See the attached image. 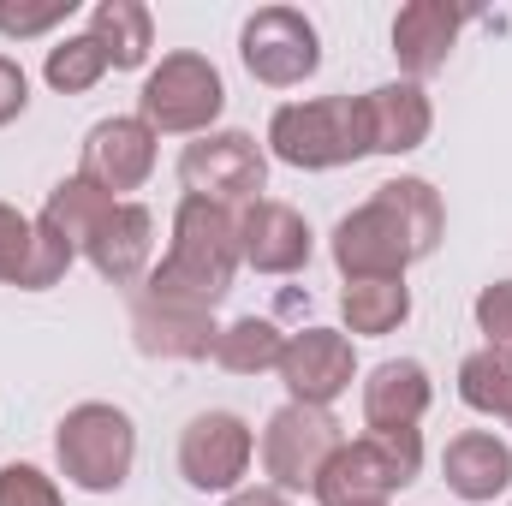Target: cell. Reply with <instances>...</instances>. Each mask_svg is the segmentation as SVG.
I'll return each mask as SVG.
<instances>
[{
    "label": "cell",
    "mask_w": 512,
    "mask_h": 506,
    "mask_svg": "<svg viewBox=\"0 0 512 506\" xmlns=\"http://www.w3.org/2000/svg\"><path fill=\"white\" fill-rule=\"evenodd\" d=\"M340 316H346V334H364V340L399 334L411 316V286L405 280H346Z\"/></svg>",
    "instance_id": "cell-22"
},
{
    "label": "cell",
    "mask_w": 512,
    "mask_h": 506,
    "mask_svg": "<svg viewBox=\"0 0 512 506\" xmlns=\"http://www.w3.org/2000/svg\"><path fill=\"white\" fill-rule=\"evenodd\" d=\"M364 126H370V155H411L429 143L435 108L423 96V84H376L364 90Z\"/></svg>",
    "instance_id": "cell-18"
},
{
    "label": "cell",
    "mask_w": 512,
    "mask_h": 506,
    "mask_svg": "<svg viewBox=\"0 0 512 506\" xmlns=\"http://www.w3.org/2000/svg\"><path fill=\"white\" fill-rule=\"evenodd\" d=\"M108 215H114V197L72 173V179H60V185L48 191V203H42V215H36V221H42V227H54L72 251L84 256V251H90V239L102 233V221H108Z\"/></svg>",
    "instance_id": "cell-21"
},
{
    "label": "cell",
    "mask_w": 512,
    "mask_h": 506,
    "mask_svg": "<svg viewBox=\"0 0 512 506\" xmlns=\"http://www.w3.org/2000/svg\"><path fill=\"white\" fill-rule=\"evenodd\" d=\"M90 36L102 42L114 72H143L149 54H155V12L143 0H96Z\"/></svg>",
    "instance_id": "cell-20"
},
{
    "label": "cell",
    "mask_w": 512,
    "mask_h": 506,
    "mask_svg": "<svg viewBox=\"0 0 512 506\" xmlns=\"http://www.w3.org/2000/svg\"><path fill=\"white\" fill-rule=\"evenodd\" d=\"M328 251H334L340 280H405V268L423 262L417 245H411V233H405V221H399V209L387 203L382 191L334 221Z\"/></svg>",
    "instance_id": "cell-9"
},
{
    "label": "cell",
    "mask_w": 512,
    "mask_h": 506,
    "mask_svg": "<svg viewBox=\"0 0 512 506\" xmlns=\"http://www.w3.org/2000/svg\"><path fill=\"white\" fill-rule=\"evenodd\" d=\"M54 459L60 477L84 495H114L126 489L131 465H137V423L131 411L108 405V399H84L60 417L54 429Z\"/></svg>",
    "instance_id": "cell-3"
},
{
    "label": "cell",
    "mask_w": 512,
    "mask_h": 506,
    "mask_svg": "<svg viewBox=\"0 0 512 506\" xmlns=\"http://www.w3.org/2000/svg\"><path fill=\"white\" fill-rule=\"evenodd\" d=\"M131 340H137L143 358L203 364V358H215L221 322H215V310H197V304H173V298L137 292V298H131Z\"/></svg>",
    "instance_id": "cell-13"
},
{
    "label": "cell",
    "mask_w": 512,
    "mask_h": 506,
    "mask_svg": "<svg viewBox=\"0 0 512 506\" xmlns=\"http://www.w3.org/2000/svg\"><path fill=\"white\" fill-rule=\"evenodd\" d=\"M72 12H78V0H0V36L6 42H30V36L60 30Z\"/></svg>",
    "instance_id": "cell-27"
},
{
    "label": "cell",
    "mask_w": 512,
    "mask_h": 506,
    "mask_svg": "<svg viewBox=\"0 0 512 506\" xmlns=\"http://www.w3.org/2000/svg\"><path fill=\"white\" fill-rule=\"evenodd\" d=\"M24 108H30V78H24V66L12 54H0V131L12 126Z\"/></svg>",
    "instance_id": "cell-32"
},
{
    "label": "cell",
    "mask_w": 512,
    "mask_h": 506,
    "mask_svg": "<svg viewBox=\"0 0 512 506\" xmlns=\"http://www.w3.org/2000/svg\"><path fill=\"white\" fill-rule=\"evenodd\" d=\"M84 256L108 286H143L155 268V215L143 203H114V215L102 221Z\"/></svg>",
    "instance_id": "cell-17"
},
{
    "label": "cell",
    "mask_w": 512,
    "mask_h": 506,
    "mask_svg": "<svg viewBox=\"0 0 512 506\" xmlns=\"http://www.w3.org/2000/svg\"><path fill=\"white\" fill-rule=\"evenodd\" d=\"M435 405V381L417 358H382L364 376V429H417Z\"/></svg>",
    "instance_id": "cell-19"
},
{
    "label": "cell",
    "mask_w": 512,
    "mask_h": 506,
    "mask_svg": "<svg viewBox=\"0 0 512 506\" xmlns=\"http://www.w3.org/2000/svg\"><path fill=\"white\" fill-rule=\"evenodd\" d=\"M310 251H316V233L292 203L262 197L251 209H239V256H245V268L280 280V274H298L310 262Z\"/></svg>",
    "instance_id": "cell-14"
},
{
    "label": "cell",
    "mask_w": 512,
    "mask_h": 506,
    "mask_svg": "<svg viewBox=\"0 0 512 506\" xmlns=\"http://www.w3.org/2000/svg\"><path fill=\"white\" fill-rule=\"evenodd\" d=\"M441 477L465 506H489L512 489V447L495 429H465L441 453Z\"/></svg>",
    "instance_id": "cell-16"
},
{
    "label": "cell",
    "mask_w": 512,
    "mask_h": 506,
    "mask_svg": "<svg viewBox=\"0 0 512 506\" xmlns=\"http://www.w3.org/2000/svg\"><path fill=\"white\" fill-rule=\"evenodd\" d=\"M459 30H465V6H447V0H411V6H399L393 12V60L405 72V84H423V78L447 72Z\"/></svg>",
    "instance_id": "cell-15"
},
{
    "label": "cell",
    "mask_w": 512,
    "mask_h": 506,
    "mask_svg": "<svg viewBox=\"0 0 512 506\" xmlns=\"http://www.w3.org/2000/svg\"><path fill=\"white\" fill-rule=\"evenodd\" d=\"M280 352H286V334L268 322V316H239L221 328L215 340V364L227 376H262V370H280Z\"/></svg>",
    "instance_id": "cell-23"
},
{
    "label": "cell",
    "mask_w": 512,
    "mask_h": 506,
    "mask_svg": "<svg viewBox=\"0 0 512 506\" xmlns=\"http://www.w3.org/2000/svg\"><path fill=\"white\" fill-rule=\"evenodd\" d=\"M274 376H280L292 405L334 411V399L358 381V352L340 328H298V334H286V352H280Z\"/></svg>",
    "instance_id": "cell-12"
},
{
    "label": "cell",
    "mask_w": 512,
    "mask_h": 506,
    "mask_svg": "<svg viewBox=\"0 0 512 506\" xmlns=\"http://www.w3.org/2000/svg\"><path fill=\"white\" fill-rule=\"evenodd\" d=\"M155 131L143 126L137 114H114V120H96L78 143V179H90L96 191H108L114 203H131V191L149 185L155 173Z\"/></svg>",
    "instance_id": "cell-11"
},
{
    "label": "cell",
    "mask_w": 512,
    "mask_h": 506,
    "mask_svg": "<svg viewBox=\"0 0 512 506\" xmlns=\"http://www.w3.org/2000/svg\"><path fill=\"white\" fill-rule=\"evenodd\" d=\"M221 506H292V495H280V489H239V495H227Z\"/></svg>",
    "instance_id": "cell-33"
},
{
    "label": "cell",
    "mask_w": 512,
    "mask_h": 506,
    "mask_svg": "<svg viewBox=\"0 0 512 506\" xmlns=\"http://www.w3.org/2000/svg\"><path fill=\"white\" fill-rule=\"evenodd\" d=\"M417 471H423V435L417 429H364V435L340 441V453L328 459V471L316 483V501H393L399 489L417 483Z\"/></svg>",
    "instance_id": "cell-5"
},
{
    "label": "cell",
    "mask_w": 512,
    "mask_h": 506,
    "mask_svg": "<svg viewBox=\"0 0 512 506\" xmlns=\"http://www.w3.org/2000/svg\"><path fill=\"white\" fill-rule=\"evenodd\" d=\"M256 435L239 411H197L179 429V477L197 495H239L251 471Z\"/></svg>",
    "instance_id": "cell-10"
},
{
    "label": "cell",
    "mask_w": 512,
    "mask_h": 506,
    "mask_svg": "<svg viewBox=\"0 0 512 506\" xmlns=\"http://www.w3.org/2000/svg\"><path fill=\"white\" fill-rule=\"evenodd\" d=\"M239 60L256 84L298 90L304 78L322 72V36L298 6H256L239 30Z\"/></svg>",
    "instance_id": "cell-8"
},
{
    "label": "cell",
    "mask_w": 512,
    "mask_h": 506,
    "mask_svg": "<svg viewBox=\"0 0 512 506\" xmlns=\"http://www.w3.org/2000/svg\"><path fill=\"white\" fill-rule=\"evenodd\" d=\"M239 268H245V256H239V209H221V203H203V197H179L173 245L149 268V280L137 292L215 310L233 292Z\"/></svg>",
    "instance_id": "cell-1"
},
{
    "label": "cell",
    "mask_w": 512,
    "mask_h": 506,
    "mask_svg": "<svg viewBox=\"0 0 512 506\" xmlns=\"http://www.w3.org/2000/svg\"><path fill=\"white\" fill-rule=\"evenodd\" d=\"M352 506H387V501H352Z\"/></svg>",
    "instance_id": "cell-35"
},
{
    "label": "cell",
    "mask_w": 512,
    "mask_h": 506,
    "mask_svg": "<svg viewBox=\"0 0 512 506\" xmlns=\"http://www.w3.org/2000/svg\"><path fill=\"white\" fill-rule=\"evenodd\" d=\"M72 262H78V251H72L54 227H42V221H36V245H30V262H24L18 292H48V286H60Z\"/></svg>",
    "instance_id": "cell-28"
},
{
    "label": "cell",
    "mask_w": 512,
    "mask_h": 506,
    "mask_svg": "<svg viewBox=\"0 0 512 506\" xmlns=\"http://www.w3.org/2000/svg\"><path fill=\"white\" fill-rule=\"evenodd\" d=\"M179 185H185V197H203L221 209H251L268 191V155L251 131H203L179 149Z\"/></svg>",
    "instance_id": "cell-7"
},
{
    "label": "cell",
    "mask_w": 512,
    "mask_h": 506,
    "mask_svg": "<svg viewBox=\"0 0 512 506\" xmlns=\"http://www.w3.org/2000/svg\"><path fill=\"white\" fill-rule=\"evenodd\" d=\"M221 108H227L221 66L197 48H173V54H161V66L143 72L137 120L155 137H203V131H215Z\"/></svg>",
    "instance_id": "cell-4"
},
{
    "label": "cell",
    "mask_w": 512,
    "mask_h": 506,
    "mask_svg": "<svg viewBox=\"0 0 512 506\" xmlns=\"http://www.w3.org/2000/svg\"><path fill=\"white\" fill-rule=\"evenodd\" d=\"M501 423H507V429H512V399H507V417H501Z\"/></svg>",
    "instance_id": "cell-34"
},
{
    "label": "cell",
    "mask_w": 512,
    "mask_h": 506,
    "mask_svg": "<svg viewBox=\"0 0 512 506\" xmlns=\"http://www.w3.org/2000/svg\"><path fill=\"white\" fill-rule=\"evenodd\" d=\"M459 399L477 411V417H507V399H512V352H471L459 364Z\"/></svg>",
    "instance_id": "cell-26"
},
{
    "label": "cell",
    "mask_w": 512,
    "mask_h": 506,
    "mask_svg": "<svg viewBox=\"0 0 512 506\" xmlns=\"http://www.w3.org/2000/svg\"><path fill=\"white\" fill-rule=\"evenodd\" d=\"M30 245H36V221L18 215L12 203H0V286H18L24 280Z\"/></svg>",
    "instance_id": "cell-29"
},
{
    "label": "cell",
    "mask_w": 512,
    "mask_h": 506,
    "mask_svg": "<svg viewBox=\"0 0 512 506\" xmlns=\"http://www.w3.org/2000/svg\"><path fill=\"white\" fill-rule=\"evenodd\" d=\"M387 203L399 209V221H405V233H411V245L417 256H435L441 251V239H447V209H441V191L429 185V179H417V173H399V179H387L376 185Z\"/></svg>",
    "instance_id": "cell-24"
},
{
    "label": "cell",
    "mask_w": 512,
    "mask_h": 506,
    "mask_svg": "<svg viewBox=\"0 0 512 506\" xmlns=\"http://www.w3.org/2000/svg\"><path fill=\"white\" fill-rule=\"evenodd\" d=\"M268 155L298 167V173H334L370 155V126H364V96H310L286 102L268 120Z\"/></svg>",
    "instance_id": "cell-2"
},
{
    "label": "cell",
    "mask_w": 512,
    "mask_h": 506,
    "mask_svg": "<svg viewBox=\"0 0 512 506\" xmlns=\"http://www.w3.org/2000/svg\"><path fill=\"white\" fill-rule=\"evenodd\" d=\"M108 72H114V66H108L102 42H96L90 30H84V36L54 42V48H48V60H42V78H48V90H60V96H84V90H96Z\"/></svg>",
    "instance_id": "cell-25"
},
{
    "label": "cell",
    "mask_w": 512,
    "mask_h": 506,
    "mask_svg": "<svg viewBox=\"0 0 512 506\" xmlns=\"http://www.w3.org/2000/svg\"><path fill=\"white\" fill-rule=\"evenodd\" d=\"M0 506H66V495L36 465H0Z\"/></svg>",
    "instance_id": "cell-30"
},
{
    "label": "cell",
    "mask_w": 512,
    "mask_h": 506,
    "mask_svg": "<svg viewBox=\"0 0 512 506\" xmlns=\"http://www.w3.org/2000/svg\"><path fill=\"white\" fill-rule=\"evenodd\" d=\"M340 417L334 411H316V405H280L268 423H262V477L268 489L280 495H316L328 459L340 453Z\"/></svg>",
    "instance_id": "cell-6"
},
{
    "label": "cell",
    "mask_w": 512,
    "mask_h": 506,
    "mask_svg": "<svg viewBox=\"0 0 512 506\" xmlns=\"http://www.w3.org/2000/svg\"><path fill=\"white\" fill-rule=\"evenodd\" d=\"M477 316V334L495 346V352H512V280H489L471 304Z\"/></svg>",
    "instance_id": "cell-31"
}]
</instances>
